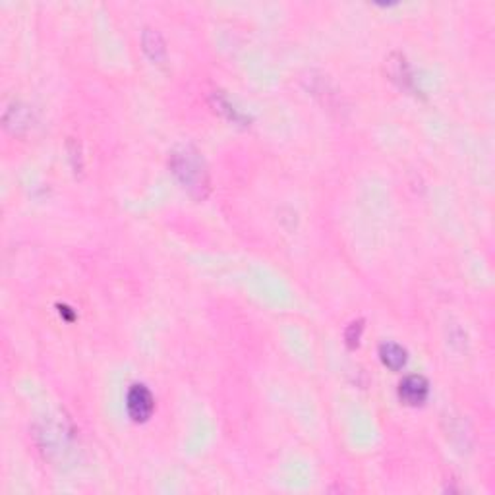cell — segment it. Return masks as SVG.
I'll use <instances>...</instances> for the list:
<instances>
[{
    "instance_id": "6da1fadb",
    "label": "cell",
    "mask_w": 495,
    "mask_h": 495,
    "mask_svg": "<svg viewBox=\"0 0 495 495\" xmlns=\"http://www.w3.org/2000/svg\"><path fill=\"white\" fill-rule=\"evenodd\" d=\"M171 165L172 174L176 176L186 192L203 200L209 190H211V176L207 171V165L201 153L192 147V145H180L171 153Z\"/></svg>"
},
{
    "instance_id": "7a4b0ae2",
    "label": "cell",
    "mask_w": 495,
    "mask_h": 495,
    "mask_svg": "<svg viewBox=\"0 0 495 495\" xmlns=\"http://www.w3.org/2000/svg\"><path fill=\"white\" fill-rule=\"evenodd\" d=\"M126 408L134 422H147L155 410V399L151 391L142 383H134L126 397Z\"/></svg>"
},
{
    "instance_id": "3957f363",
    "label": "cell",
    "mask_w": 495,
    "mask_h": 495,
    "mask_svg": "<svg viewBox=\"0 0 495 495\" xmlns=\"http://www.w3.org/2000/svg\"><path fill=\"white\" fill-rule=\"evenodd\" d=\"M430 395V383L422 376H408L400 381L399 397L405 405L418 406L424 405Z\"/></svg>"
},
{
    "instance_id": "277c9868",
    "label": "cell",
    "mask_w": 495,
    "mask_h": 495,
    "mask_svg": "<svg viewBox=\"0 0 495 495\" xmlns=\"http://www.w3.org/2000/svg\"><path fill=\"white\" fill-rule=\"evenodd\" d=\"M142 45H144L145 55L149 56L153 62H163L166 58L165 41H163V37H161L157 29H144Z\"/></svg>"
},
{
    "instance_id": "5b68a950",
    "label": "cell",
    "mask_w": 495,
    "mask_h": 495,
    "mask_svg": "<svg viewBox=\"0 0 495 495\" xmlns=\"http://www.w3.org/2000/svg\"><path fill=\"white\" fill-rule=\"evenodd\" d=\"M379 356L381 362L389 368V370L397 371L400 368H405L406 364V351L397 343H383L379 346Z\"/></svg>"
},
{
    "instance_id": "8992f818",
    "label": "cell",
    "mask_w": 495,
    "mask_h": 495,
    "mask_svg": "<svg viewBox=\"0 0 495 495\" xmlns=\"http://www.w3.org/2000/svg\"><path fill=\"white\" fill-rule=\"evenodd\" d=\"M4 122H6L8 128H12L14 132H18L20 128H26V126H29L28 109H23L20 105L10 107L6 115H4Z\"/></svg>"
},
{
    "instance_id": "52a82bcc",
    "label": "cell",
    "mask_w": 495,
    "mask_h": 495,
    "mask_svg": "<svg viewBox=\"0 0 495 495\" xmlns=\"http://www.w3.org/2000/svg\"><path fill=\"white\" fill-rule=\"evenodd\" d=\"M364 331V321H354V324L348 325V329L344 333V339H346V344L348 348H356L358 343H360V335Z\"/></svg>"
}]
</instances>
